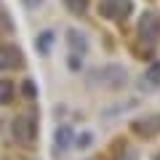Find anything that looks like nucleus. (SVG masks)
<instances>
[{
  "mask_svg": "<svg viewBox=\"0 0 160 160\" xmlns=\"http://www.w3.org/2000/svg\"><path fill=\"white\" fill-rule=\"evenodd\" d=\"M131 11V3L128 0H102V13L112 19H123Z\"/></svg>",
  "mask_w": 160,
  "mask_h": 160,
  "instance_id": "obj_1",
  "label": "nucleus"
},
{
  "mask_svg": "<svg viewBox=\"0 0 160 160\" xmlns=\"http://www.w3.org/2000/svg\"><path fill=\"white\" fill-rule=\"evenodd\" d=\"M139 35H142L144 40H149V43H152V40L160 35V22H158V16L147 13V16L139 22Z\"/></svg>",
  "mask_w": 160,
  "mask_h": 160,
  "instance_id": "obj_2",
  "label": "nucleus"
},
{
  "mask_svg": "<svg viewBox=\"0 0 160 160\" xmlns=\"http://www.w3.org/2000/svg\"><path fill=\"white\" fill-rule=\"evenodd\" d=\"M19 62H22V56L13 46L0 48V67H19Z\"/></svg>",
  "mask_w": 160,
  "mask_h": 160,
  "instance_id": "obj_3",
  "label": "nucleus"
},
{
  "mask_svg": "<svg viewBox=\"0 0 160 160\" xmlns=\"http://www.w3.org/2000/svg\"><path fill=\"white\" fill-rule=\"evenodd\" d=\"M64 3H67V8L75 11V13H83L88 8V0H64Z\"/></svg>",
  "mask_w": 160,
  "mask_h": 160,
  "instance_id": "obj_4",
  "label": "nucleus"
},
{
  "mask_svg": "<svg viewBox=\"0 0 160 160\" xmlns=\"http://www.w3.org/2000/svg\"><path fill=\"white\" fill-rule=\"evenodd\" d=\"M8 96H11V83H6V80H0V102H6Z\"/></svg>",
  "mask_w": 160,
  "mask_h": 160,
  "instance_id": "obj_5",
  "label": "nucleus"
},
{
  "mask_svg": "<svg viewBox=\"0 0 160 160\" xmlns=\"http://www.w3.org/2000/svg\"><path fill=\"white\" fill-rule=\"evenodd\" d=\"M46 46L51 48V32H43V35H40V51H46Z\"/></svg>",
  "mask_w": 160,
  "mask_h": 160,
  "instance_id": "obj_6",
  "label": "nucleus"
},
{
  "mask_svg": "<svg viewBox=\"0 0 160 160\" xmlns=\"http://www.w3.org/2000/svg\"><path fill=\"white\" fill-rule=\"evenodd\" d=\"M149 78H152L155 83H160V64H155V67L149 69Z\"/></svg>",
  "mask_w": 160,
  "mask_h": 160,
  "instance_id": "obj_7",
  "label": "nucleus"
},
{
  "mask_svg": "<svg viewBox=\"0 0 160 160\" xmlns=\"http://www.w3.org/2000/svg\"><path fill=\"white\" fill-rule=\"evenodd\" d=\"M43 0H24V6H29V8H35V6H40Z\"/></svg>",
  "mask_w": 160,
  "mask_h": 160,
  "instance_id": "obj_8",
  "label": "nucleus"
}]
</instances>
